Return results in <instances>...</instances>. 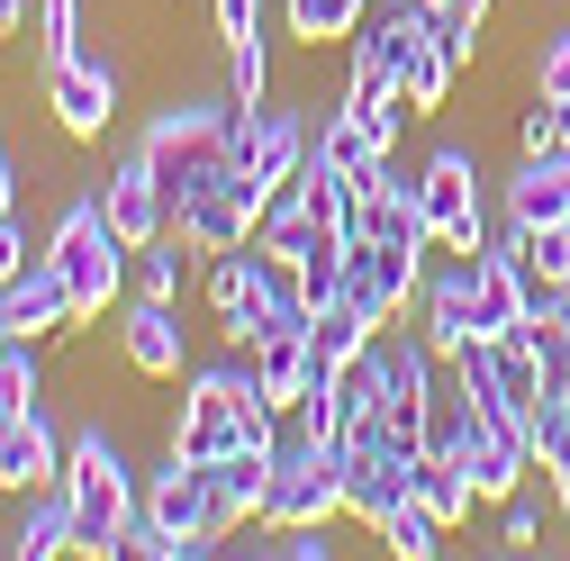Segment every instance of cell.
Returning a JSON list of instances; mask_svg holds the SVG:
<instances>
[{
	"label": "cell",
	"mask_w": 570,
	"mask_h": 561,
	"mask_svg": "<svg viewBox=\"0 0 570 561\" xmlns=\"http://www.w3.org/2000/svg\"><path fill=\"white\" fill-rule=\"evenodd\" d=\"M10 552L19 561H63V552H73V499H63V480L55 489H28V508L10 525Z\"/></svg>",
	"instance_id": "7402d4cb"
},
{
	"label": "cell",
	"mask_w": 570,
	"mask_h": 561,
	"mask_svg": "<svg viewBox=\"0 0 570 561\" xmlns=\"http://www.w3.org/2000/svg\"><path fill=\"white\" fill-rule=\"evenodd\" d=\"M0 218H19V164H10V146H0Z\"/></svg>",
	"instance_id": "f35d334b"
},
{
	"label": "cell",
	"mask_w": 570,
	"mask_h": 561,
	"mask_svg": "<svg viewBox=\"0 0 570 561\" xmlns=\"http://www.w3.org/2000/svg\"><path fill=\"white\" fill-rule=\"evenodd\" d=\"M146 516H155V525H173V534L190 543V561H208V552H218V525H208V462L164 453V462H155V480H146Z\"/></svg>",
	"instance_id": "7c38bea8"
},
{
	"label": "cell",
	"mask_w": 570,
	"mask_h": 561,
	"mask_svg": "<svg viewBox=\"0 0 570 561\" xmlns=\"http://www.w3.org/2000/svg\"><path fill=\"white\" fill-rule=\"evenodd\" d=\"M444 534H453L444 516H425V508L407 499V508H399V516H390L372 543H381V552H399V561H435V552H444Z\"/></svg>",
	"instance_id": "f546056e"
},
{
	"label": "cell",
	"mask_w": 570,
	"mask_h": 561,
	"mask_svg": "<svg viewBox=\"0 0 570 561\" xmlns=\"http://www.w3.org/2000/svg\"><path fill=\"white\" fill-rule=\"evenodd\" d=\"M63 462H73V444L55 435V416H46V407H28L19 426L0 435V489H10V499H28V489H55Z\"/></svg>",
	"instance_id": "e0dca14e"
},
{
	"label": "cell",
	"mask_w": 570,
	"mask_h": 561,
	"mask_svg": "<svg viewBox=\"0 0 570 561\" xmlns=\"http://www.w3.org/2000/svg\"><path fill=\"white\" fill-rule=\"evenodd\" d=\"M425 291V254L407 245H372V236H344V299H363L381 326H399Z\"/></svg>",
	"instance_id": "ba28073f"
},
{
	"label": "cell",
	"mask_w": 570,
	"mask_h": 561,
	"mask_svg": "<svg viewBox=\"0 0 570 561\" xmlns=\"http://www.w3.org/2000/svg\"><path fill=\"white\" fill-rule=\"evenodd\" d=\"M263 489H272V453L263 444L208 462V525H218V543L245 534V525H263Z\"/></svg>",
	"instance_id": "ac0fdd59"
},
{
	"label": "cell",
	"mask_w": 570,
	"mask_h": 561,
	"mask_svg": "<svg viewBox=\"0 0 570 561\" xmlns=\"http://www.w3.org/2000/svg\"><path fill=\"white\" fill-rule=\"evenodd\" d=\"M46 254H55V272H63V291H73V326H100L118 299H127V272H136V245L100 218V190L91 199H73L55 218V236H46Z\"/></svg>",
	"instance_id": "277c9868"
},
{
	"label": "cell",
	"mask_w": 570,
	"mask_h": 561,
	"mask_svg": "<svg viewBox=\"0 0 570 561\" xmlns=\"http://www.w3.org/2000/svg\"><path fill=\"white\" fill-rule=\"evenodd\" d=\"M173 227H181L199 254H236V245H254L263 208H254V199H245V181L227 173V181H208L199 199H181V208H173Z\"/></svg>",
	"instance_id": "9a60e30c"
},
{
	"label": "cell",
	"mask_w": 570,
	"mask_h": 561,
	"mask_svg": "<svg viewBox=\"0 0 570 561\" xmlns=\"http://www.w3.org/2000/svg\"><path fill=\"white\" fill-rule=\"evenodd\" d=\"M416 37H425V0H390V10H372L363 37H353V73H344V91H399Z\"/></svg>",
	"instance_id": "8fae6325"
},
{
	"label": "cell",
	"mask_w": 570,
	"mask_h": 561,
	"mask_svg": "<svg viewBox=\"0 0 570 561\" xmlns=\"http://www.w3.org/2000/svg\"><path fill=\"white\" fill-rule=\"evenodd\" d=\"M407 499H416V489H407V462H399V453H381V444H344V516L363 525V534H381Z\"/></svg>",
	"instance_id": "5bb4252c"
},
{
	"label": "cell",
	"mask_w": 570,
	"mask_h": 561,
	"mask_svg": "<svg viewBox=\"0 0 570 561\" xmlns=\"http://www.w3.org/2000/svg\"><path fill=\"white\" fill-rule=\"evenodd\" d=\"M254 272H263V254H254V245H236V254H208V272H199V299H208V317H218V335H227V344H236V326H245Z\"/></svg>",
	"instance_id": "d4e9b609"
},
{
	"label": "cell",
	"mask_w": 570,
	"mask_h": 561,
	"mask_svg": "<svg viewBox=\"0 0 570 561\" xmlns=\"http://www.w3.org/2000/svg\"><path fill=\"white\" fill-rule=\"evenodd\" d=\"M227 118H236V100H164L155 118H146V164H155V181L173 190V208L181 199H199L208 181H227L236 173V155H227Z\"/></svg>",
	"instance_id": "3957f363"
},
{
	"label": "cell",
	"mask_w": 570,
	"mask_h": 561,
	"mask_svg": "<svg viewBox=\"0 0 570 561\" xmlns=\"http://www.w3.org/2000/svg\"><path fill=\"white\" fill-rule=\"evenodd\" d=\"M208 19H218V46L227 37H254L263 28V0H208Z\"/></svg>",
	"instance_id": "d590c367"
},
{
	"label": "cell",
	"mask_w": 570,
	"mask_h": 561,
	"mask_svg": "<svg viewBox=\"0 0 570 561\" xmlns=\"http://www.w3.org/2000/svg\"><path fill=\"white\" fill-rule=\"evenodd\" d=\"M190 236L164 227L155 245H136V272H127V299H190Z\"/></svg>",
	"instance_id": "cb8c5ba5"
},
{
	"label": "cell",
	"mask_w": 570,
	"mask_h": 561,
	"mask_svg": "<svg viewBox=\"0 0 570 561\" xmlns=\"http://www.w3.org/2000/svg\"><path fill=\"white\" fill-rule=\"evenodd\" d=\"M63 499H73V552L82 561H118L136 508H146V489H136V462L109 426H82L73 435V462H63Z\"/></svg>",
	"instance_id": "6da1fadb"
},
{
	"label": "cell",
	"mask_w": 570,
	"mask_h": 561,
	"mask_svg": "<svg viewBox=\"0 0 570 561\" xmlns=\"http://www.w3.org/2000/svg\"><path fill=\"white\" fill-rule=\"evenodd\" d=\"M28 407H46V354L37 344H10L0 354V416H28Z\"/></svg>",
	"instance_id": "4dcf8cb0"
},
{
	"label": "cell",
	"mask_w": 570,
	"mask_h": 561,
	"mask_svg": "<svg viewBox=\"0 0 570 561\" xmlns=\"http://www.w3.org/2000/svg\"><path fill=\"white\" fill-rule=\"evenodd\" d=\"M10 426H19V416H0V435H10Z\"/></svg>",
	"instance_id": "60d3db41"
},
{
	"label": "cell",
	"mask_w": 570,
	"mask_h": 561,
	"mask_svg": "<svg viewBox=\"0 0 570 561\" xmlns=\"http://www.w3.org/2000/svg\"><path fill=\"white\" fill-rule=\"evenodd\" d=\"M0 326H10L19 344H63V335H82V326H73V291H63L55 254H28L10 280H0Z\"/></svg>",
	"instance_id": "9c48e42d"
},
{
	"label": "cell",
	"mask_w": 570,
	"mask_h": 561,
	"mask_svg": "<svg viewBox=\"0 0 570 561\" xmlns=\"http://www.w3.org/2000/svg\"><path fill=\"white\" fill-rule=\"evenodd\" d=\"M100 218L127 236V245H155L164 227H173V190L155 181V164H146V146L136 155H118L109 164V181H100Z\"/></svg>",
	"instance_id": "4fadbf2b"
},
{
	"label": "cell",
	"mask_w": 570,
	"mask_h": 561,
	"mask_svg": "<svg viewBox=\"0 0 570 561\" xmlns=\"http://www.w3.org/2000/svg\"><path fill=\"white\" fill-rule=\"evenodd\" d=\"M227 100L236 109H263L272 100V46H263V28L254 37H227Z\"/></svg>",
	"instance_id": "83f0119b"
},
{
	"label": "cell",
	"mask_w": 570,
	"mask_h": 561,
	"mask_svg": "<svg viewBox=\"0 0 570 561\" xmlns=\"http://www.w3.org/2000/svg\"><path fill=\"white\" fill-rule=\"evenodd\" d=\"M82 55V0H37V63Z\"/></svg>",
	"instance_id": "1f68e13d"
},
{
	"label": "cell",
	"mask_w": 570,
	"mask_h": 561,
	"mask_svg": "<svg viewBox=\"0 0 570 561\" xmlns=\"http://www.w3.org/2000/svg\"><path fill=\"white\" fill-rule=\"evenodd\" d=\"M245 354H254V390H263L272 407H299V398L326 381V363H317L308 335H263V344H245Z\"/></svg>",
	"instance_id": "ffe728a7"
},
{
	"label": "cell",
	"mask_w": 570,
	"mask_h": 561,
	"mask_svg": "<svg viewBox=\"0 0 570 561\" xmlns=\"http://www.w3.org/2000/svg\"><path fill=\"white\" fill-rule=\"evenodd\" d=\"M308 344H317V363L335 372V363H353V354H372V344H381V317H372L363 299H344V291H335V299L317 308V326H308Z\"/></svg>",
	"instance_id": "484cf974"
},
{
	"label": "cell",
	"mask_w": 570,
	"mask_h": 561,
	"mask_svg": "<svg viewBox=\"0 0 570 561\" xmlns=\"http://www.w3.org/2000/svg\"><path fill=\"white\" fill-rule=\"evenodd\" d=\"M0 499H10V489H0ZM0 552H10V525H0Z\"/></svg>",
	"instance_id": "ab89813d"
},
{
	"label": "cell",
	"mask_w": 570,
	"mask_h": 561,
	"mask_svg": "<svg viewBox=\"0 0 570 561\" xmlns=\"http://www.w3.org/2000/svg\"><path fill=\"white\" fill-rule=\"evenodd\" d=\"M525 317H534V280L489 245V254L471 263V335H517Z\"/></svg>",
	"instance_id": "d6986e66"
},
{
	"label": "cell",
	"mask_w": 570,
	"mask_h": 561,
	"mask_svg": "<svg viewBox=\"0 0 570 561\" xmlns=\"http://www.w3.org/2000/svg\"><path fill=\"white\" fill-rule=\"evenodd\" d=\"M28 254H37V245H28V227H19V218H0V280H10Z\"/></svg>",
	"instance_id": "8d00e7d4"
},
{
	"label": "cell",
	"mask_w": 570,
	"mask_h": 561,
	"mask_svg": "<svg viewBox=\"0 0 570 561\" xmlns=\"http://www.w3.org/2000/svg\"><path fill=\"white\" fill-rule=\"evenodd\" d=\"M498 254L534 280V299H543V291H570V227H517V218H508Z\"/></svg>",
	"instance_id": "603a6c76"
},
{
	"label": "cell",
	"mask_w": 570,
	"mask_h": 561,
	"mask_svg": "<svg viewBox=\"0 0 570 561\" xmlns=\"http://www.w3.org/2000/svg\"><path fill=\"white\" fill-rule=\"evenodd\" d=\"M118 363H127L136 381H181V372H190L181 299H127V308H118Z\"/></svg>",
	"instance_id": "30bf717a"
},
{
	"label": "cell",
	"mask_w": 570,
	"mask_h": 561,
	"mask_svg": "<svg viewBox=\"0 0 570 561\" xmlns=\"http://www.w3.org/2000/svg\"><path fill=\"white\" fill-rule=\"evenodd\" d=\"M407 489H416V508L444 516V525H471V508H480V489H471V471H462L453 444H425V453L407 462Z\"/></svg>",
	"instance_id": "44dd1931"
},
{
	"label": "cell",
	"mask_w": 570,
	"mask_h": 561,
	"mask_svg": "<svg viewBox=\"0 0 570 561\" xmlns=\"http://www.w3.org/2000/svg\"><path fill=\"white\" fill-rule=\"evenodd\" d=\"M308 146H317V127L299 118V109H236L227 118V155H236V181H245V199L254 208H272L281 190L299 181V164H308Z\"/></svg>",
	"instance_id": "5b68a950"
},
{
	"label": "cell",
	"mask_w": 570,
	"mask_h": 561,
	"mask_svg": "<svg viewBox=\"0 0 570 561\" xmlns=\"http://www.w3.org/2000/svg\"><path fill=\"white\" fill-rule=\"evenodd\" d=\"M281 19H291L299 46H353L372 19V0H281Z\"/></svg>",
	"instance_id": "4316f807"
},
{
	"label": "cell",
	"mask_w": 570,
	"mask_h": 561,
	"mask_svg": "<svg viewBox=\"0 0 570 561\" xmlns=\"http://www.w3.org/2000/svg\"><path fill=\"white\" fill-rule=\"evenodd\" d=\"M416 199L435 218V254H489V199H480V155L435 146L416 164Z\"/></svg>",
	"instance_id": "8992f818"
},
{
	"label": "cell",
	"mask_w": 570,
	"mask_h": 561,
	"mask_svg": "<svg viewBox=\"0 0 570 561\" xmlns=\"http://www.w3.org/2000/svg\"><path fill=\"white\" fill-rule=\"evenodd\" d=\"M498 208L517 227H570V146L561 155H517V173L498 181Z\"/></svg>",
	"instance_id": "2e32d148"
},
{
	"label": "cell",
	"mask_w": 570,
	"mask_h": 561,
	"mask_svg": "<svg viewBox=\"0 0 570 561\" xmlns=\"http://www.w3.org/2000/svg\"><path fill=\"white\" fill-rule=\"evenodd\" d=\"M498 552H543V508L525 499V489L498 508Z\"/></svg>",
	"instance_id": "836d02e7"
},
{
	"label": "cell",
	"mask_w": 570,
	"mask_h": 561,
	"mask_svg": "<svg viewBox=\"0 0 570 561\" xmlns=\"http://www.w3.org/2000/svg\"><path fill=\"white\" fill-rule=\"evenodd\" d=\"M561 146H570V100L525 91V109H517V155H561Z\"/></svg>",
	"instance_id": "f1b7e54d"
},
{
	"label": "cell",
	"mask_w": 570,
	"mask_h": 561,
	"mask_svg": "<svg viewBox=\"0 0 570 561\" xmlns=\"http://www.w3.org/2000/svg\"><path fill=\"white\" fill-rule=\"evenodd\" d=\"M326 534H335V525H272V552H281V561H326V552H335Z\"/></svg>",
	"instance_id": "e575fe53"
},
{
	"label": "cell",
	"mask_w": 570,
	"mask_h": 561,
	"mask_svg": "<svg viewBox=\"0 0 570 561\" xmlns=\"http://www.w3.org/2000/svg\"><path fill=\"white\" fill-rule=\"evenodd\" d=\"M118 100H127V63L118 55H63V63H46V109H55V127L73 136V146H100L109 136V118H118Z\"/></svg>",
	"instance_id": "52a82bcc"
},
{
	"label": "cell",
	"mask_w": 570,
	"mask_h": 561,
	"mask_svg": "<svg viewBox=\"0 0 570 561\" xmlns=\"http://www.w3.org/2000/svg\"><path fill=\"white\" fill-rule=\"evenodd\" d=\"M425 10H435V19H462V28H489L498 0H425Z\"/></svg>",
	"instance_id": "74e56055"
},
{
	"label": "cell",
	"mask_w": 570,
	"mask_h": 561,
	"mask_svg": "<svg viewBox=\"0 0 570 561\" xmlns=\"http://www.w3.org/2000/svg\"><path fill=\"white\" fill-rule=\"evenodd\" d=\"M525 82L552 91V100H570V28H543V46H534V63H525Z\"/></svg>",
	"instance_id": "d6a6232c"
},
{
	"label": "cell",
	"mask_w": 570,
	"mask_h": 561,
	"mask_svg": "<svg viewBox=\"0 0 570 561\" xmlns=\"http://www.w3.org/2000/svg\"><path fill=\"white\" fill-rule=\"evenodd\" d=\"M435 444L462 453L480 508H508L517 489L534 480V435H525V416L489 407V398H471V390H435Z\"/></svg>",
	"instance_id": "7a4b0ae2"
}]
</instances>
